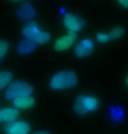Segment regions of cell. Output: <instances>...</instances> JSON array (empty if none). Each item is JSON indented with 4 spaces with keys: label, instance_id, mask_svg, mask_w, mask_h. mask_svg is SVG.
Here are the masks:
<instances>
[{
    "label": "cell",
    "instance_id": "cell-1",
    "mask_svg": "<svg viewBox=\"0 0 128 134\" xmlns=\"http://www.w3.org/2000/svg\"><path fill=\"white\" fill-rule=\"evenodd\" d=\"M77 73L71 70H64L56 73L50 81V87L53 90L63 91L73 89L78 85Z\"/></svg>",
    "mask_w": 128,
    "mask_h": 134
},
{
    "label": "cell",
    "instance_id": "cell-2",
    "mask_svg": "<svg viewBox=\"0 0 128 134\" xmlns=\"http://www.w3.org/2000/svg\"><path fill=\"white\" fill-rule=\"evenodd\" d=\"M99 106V100L92 95H79L75 99L73 104V111L76 114L84 116L96 111Z\"/></svg>",
    "mask_w": 128,
    "mask_h": 134
},
{
    "label": "cell",
    "instance_id": "cell-3",
    "mask_svg": "<svg viewBox=\"0 0 128 134\" xmlns=\"http://www.w3.org/2000/svg\"><path fill=\"white\" fill-rule=\"evenodd\" d=\"M22 34L25 38H28L38 44H47L51 40V35L47 31H42L36 23H29L22 30Z\"/></svg>",
    "mask_w": 128,
    "mask_h": 134
},
{
    "label": "cell",
    "instance_id": "cell-4",
    "mask_svg": "<svg viewBox=\"0 0 128 134\" xmlns=\"http://www.w3.org/2000/svg\"><path fill=\"white\" fill-rule=\"evenodd\" d=\"M33 88L30 84L24 81H15L8 85L4 95L8 100H14L24 96H31Z\"/></svg>",
    "mask_w": 128,
    "mask_h": 134
},
{
    "label": "cell",
    "instance_id": "cell-5",
    "mask_svg": "<svg viewBox=\"0 0 128 134\" xmlns=\"http://www.w3.org/2000/svg\"><path fill=\"white\" fill-rule=\"evenodd\" d=\"M85 20L80 16L71 12H67L64 15L63 24L69 33L76 34L79 32L85 25Z\"/></svg>",
    "mask_w": 128,
    "mask_h": 134
},
{
    "label": "cell",
    "instance_id": "cell-6",
    "mask_svg": "<svg viewBox=\"0 0 128 134\" xmlns=\"http://www.w3.org/2000/svg\"><path fill=\"white\" fill-rule=\"evenodd\" d=\"M95 49L94 41L88 37L81 39L74 47V55L79 58H85L92 54Z\"/></svg>",
    "mask_w": 128,
    "mask_h": 134
},
{
    "label": "cell",
    "instance_id": "cell-7",
    "mask_svg": "<svg viewBox=\"0 0 128 134\" xmlns=\"http://www.w3.org/2000/svg\"><path fill=\"white\" fill-rule=\"evenodd\" d=\"M125 32H126V30L124 27L120 25H116L113 29H111V31L108 32H98L96 34V39L100 44H105L108 42L120 39L125 35Z\"/></svg>",
    "mask_w": 128,
    "mask_h": 134
},
{
    "label": "cell",
    "instance_id": "cell-8",
    "mask_svg": "<svg viewBox=\"0 0 128 134\" xmlns=\"http://www.w3.org/2000/svg\"><path fill=\"white\" fill-rule=\"evenodd\" d=\"M6 134H29L31 125L25 121H13L9 122L4 126Z\"/></svg>",
    "mask_w": 128,
    "mask_h": 134
},
{
    "label": "cell",
    "instance_id": "cell-9",
    "mask_svg": "<svg viewBox=\"0 0 128 134\" xmlns=\"http://www.w3.org/2000/svg\"><path fill=\"white\" fill-rule=\"evenodd\" d=\"M76 40V34L69 33L58 38L54 43V50L57 52H64L73 46Z\"/></svg>",
    "mask_w": 128,
    "mask_h": 134
},
{
    "label": "cell",
    "instance_id": "cell-10",
    "mask_svg": "<svg viewBox=\"0 0 128 134\" xmlns=\"http://www.w3.org/2000/svg\"><path fill=\"white\" fill-rule=\"evenodd\" d=\"M18 18L22 21H30L36 16V12L34 8L30 4H25L18 8Z\"/></svg>",
    "mask_w": 128,
    "mask_h": 134
},
{
    "label": "cell",
    "instance_id": "cell-11",
    "mask_svg": "<svg viewBox=\"0 0 128 134\" xmlns=\"http://www.w3.org/2000/svg\"><path fill=\"white\" fill-rule=\"evenodd\" d=\"M37 47V44L28 38H25L18 43L17 51L21 55H27L33 52Z\"/></svg>",
    "mask_w": 128,
    "mask_h": 134
},
{
    "label": "cell",
    "instance_id": "cell-12",
    "mask_svg": "<svg viewBox=\"0 0 128 134\" xmlns=\"http://www.w3.org/2000/svg\"><path fill=\"white\" fill-rule=\"evenodd\" d=\"M35 104V99L31 96H24L13 100V105L16 109H29Z\"/></svg>",
    "mask_w": 128,
    "mask_h": 134
},
{
    "label": "cell",
    "instance_id": "cell-13",
    "mask_svg": "<svg viewBox=\"0 0 128 134\" xmlns=\"http://www.w3.org/2000/svg\"><path fill=\"white\" fill-rule=\"evenodd\" d=\"M3 121L4 122H13L18 119V111L17 109L13 108H3L1 109Z\"/></svg>",
    "mask_w": 128,
    "mask_h": 134
},
{
    "label": "cell",
    "instance_id": "cell-14",
    "mask_svg": "<svg viewBox=\"0 0 128 134\" xmlns=\"http://www.w3.org/2000/svg\"><path fill=\"white\" fill-rule=\"evenodd\" d=\"M13 75L10 71H1L0 72V89L5 88L12 83Z\"/></svg>",
    "mask_w": 128,
    "mask_h": 134
},
{
    "label": "cell",
    "instance_id": "cell-15",
    "mask_svg": "<svg viewBox=\"0 0 128 134\" xmlns=\"http://www.w3.org/2000/svg\"><path fill=\"white\" fill-rule=\"evenodd\" d=\"M9 48L10 45L7 41H5L4 39H0V60L5 57L6 53L9 51Z\"/></svg>",
    "mask_w": 128,
    "mask_h": 134
},
{
    "label": "cell",
    "instance_id": "cell-16",
    "mask_svg": "<svg viewBox=\"0 0 128 134\" xmlns=\"http://www.w3.org/2000/svg\"><path fill=\"white\" fill-rule=\"evenodd\" d=\"M118 4L123 9H128V0H116Z\"/></svg>",
    "mask_w": 128,
    "mask_h": 134
},
{
    "label": "cell",
    "instance_id": "cell-17",
    "mask_svg": "<svg viewBox=\"0 0 128 134\" xmlns=\"http://www.w3.org/2000/svg\"><path fill=\"white\" fill-rule=\"evenodd\" d=\"M33 134H51V133L49 132H46V131H43V132H38Z\"/></svg>",
    "mask_w": 128,
    "mask_h": 134
},
{
    "label": "cell",
    "instance_id": "cell-18",
    "mask_svg": "<svg viewBox=\"0 0 128 134\" xmlns=\"http://www.w3.org/2000/svg\"><path fill=\"white\" fill-rule=\"evenodd\" d=\"M3 121V117H2V112H1V110H0V122Z\"/></svg>",
    "mask_w": 128,
    "mask_h": 134
},
{
    "label": "cell",
    "instance_id": "cell-19",
    "mask_svg": "<svg viewBox=\"0 0 128 134\" xmlns=\"http://www.w3.org/2000/svg\"><path fill=\"white\" fill-rule=\"evenodd\" d=\"M126 85H127V86H128V76L126 77Z\"/></svg>",
    "mask_w": 128,
    "mask_h": 134
},
{
    "label": "cell",
    "instance_id": "cell-20",
    "mask_svg": "<svg viewBox=\"0 0 128 134\" xmlns=\"http://www.w3.org/2000/svg\"><path fill=\"white\" fill-rule=\"evenodd\" d=\"M12 1H20V0H12Z\"/></svg>",
    "mask_w": 128,
    "mask_h": 134
}]
</instances>
